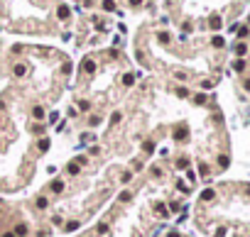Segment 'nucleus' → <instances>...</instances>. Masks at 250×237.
<instances>
[{
    "label": "nucleus",
    "mask_w": 250,
    "mask_h": 237,
    "mask_svg": "<svg viewBox=\"0 0 250 237\" xmlns=\"http://www.w3.org/2000/svg\"><path fill=\"white\" fill-rule=\"evenodd\" d=\"M177 139H186V127L184 125H179V127H177V135H174Z\"/></svg>",
    "instance_id": "f257e3e1"
},
{
    "label": "nucleus",
    "mask_w": 250,
    "mask_h": 237,
    "mask_svg": "<svg viewBox=\"0 0 250 237\" xmlns=\"http://www.w3.org/2000/svg\"><path fill=\"white\" fill-rule=\"evenodd\" d=\"M157 215H159V217H167V215H169V213H167V205H164V203H157Z\"/></svg>",
    "instance_id": "f03ea898"
},
{
    "label": "nucleus",
    "mask_w": 250,
    "mask_h": 237,
    "mask_svg": "<svg viewBox=\"0 0 250 237\" xmlns=\"http://www.w3.org/2000/svg\"><path fill=\"white\" fill-rule=\"evenodd\" d=\"M93 68H96V64H93L91 59H86V61H83V71H86V74H91Z\"/></svg>",
    "instance_id": "7ed1b4c3"
},
{
    "label": "nucleus",
    "mask_w": 250,
    "mask_h": 237,
    "mask_svg": "<svg viewBox=\"0 0 250 237\" xmlns=\"http://www.w3.org/2000/svg\"><path fill=\"white\" fill-rule=\"evenodd\" d=\"M79 169H81V164H76V161L69 164V174H79Z\"/></svg>",
    "instance_id": "20e7f679"
},
{
    "label": "nucleus",
    "mask_w": 250,
    "mask_h": 237,
    "mask_svg": "<svg viewBox=\"0 0 250 237\" xmlns=\"http://www.w3.org/2000/svg\"><path fill=\"white\" fill-rule=\"evenodd\" d=\"M123 83H125V86H133V83H135V76H133V74H125Z\"/></svg>",
    "instance_id": "39448f33"
},
{
    "label": "nucleus",
    "mask_w": 250,
    "mask_h": 237,
    "mask_svg": "<svg viewBox=\"0 0 250 237\" xmlns=\"http://www.w3.org/2000/svg\"><path fill=\"white\" fill-rule=\"evenodd\" d=\"M59 17H61V20H66V17H69V8L61 5V8H59Z\"/></svg>",
    "instance_id": "423d86ee"
},
{
    "label": "nucleus",
    "mask_w": 250,
    "mask_h": 237,
    "mask_svg": "<svg viewBox=\"0 0 250 237\" xmlns=\"http://www.w3.org/2000/svg\"><path fill=\"white\" fill-rule=\"evenodd\" d=\"M103 8L105 10H115V3H113V0H103Z\"/></svg>",
    "instance_id": "0eeeda50"
},
{
    "label": "nucleus",
    "mask_w": 250,
    "mask_h": 237,
    "mask_svg": "<svg viewBox=\"0 0 250 237\" xmlns=\"http://www.w3.org/2000/svg\"><path fill=\"white\" fill-rule=\"evenodd\" d=\"M211 27H213V29L221 27V20H218V17H211Z\"/></svg>",
    "instance_id": "6e6552de"
},
{
    "label": "nucleus",
    "mask_w": 250,
    "mask_h": 237,
    "mask_svg": "<svg viewBox=\"0 0 250 237\" xmlns=\"http://www.w3.org/2000/svg\"><path fill=\"white\" fill-rule=\"evenodd\" d=\"M34 117H37V120L44 117V110H42V108H34Z\"/></svg>",
    "instance_id": "1a4fd4ad"
},
{
    "label": "nucleus",
    "mask_w": 250,
    "mask_h": 237,
    "mask_svg": "<svg viewBox=\"0 0 250 237\" xmlns=\"http://www.w3.org/2000/svg\"><path fill=\"white\" fill-rule=\"evenodd\" d=\"M39 149H42V152L49 149V139H42V142H39Z\"/></svg>",
    "instance_id": "9d476101"
},
{
    "label": "nucleus",
    "mask_w": 250,
    "mask_h": 237,
    "mask_svg": "<svg viewBox=\"0 0 250 237\" xmlns=\"http://www.w3.org/2000/svg\"><path fill=\"white\" fill-rule=\"evenodd\" d=\"M211 198H213V191L206 188V191H204V200H211Z\"/></svg>",
    "instance_id": "9b49d317"
},
{
    "label": "nucleus",
    "mask_w": 250,
    "mask_h": 237,
    "mask_svg": "<svg viewBox=\"0 0 250 237\" xmlns=\"http://www.w3.org/2000/svg\"><path fill=\"white\" fill-rule=\"evenodd\" d=\"M52 188H54V191H61V188H64V184H61V181H54V184H52Z\"/></svg>",
    "instance_id": "f8f14e48"
},
{
    "label": "nucleus",
    "mask_w": 250,
    "mask_h": 237,
    "mask_svg": "<svg viewBox=\"0 0 250 237\" xmlns=\"http://www.w3.org/2000/svg\"><path fill=\"white\" fill-rule=\"evenodd\" d=\"M17 235H27V225H20V227H17Z\"/></svg>",
    "instance_id": "ddd939ff"
},
{
    "label": "nucleus",
    "mask_w": 250,
    "mask_h": 237,
    "mask_svg": "<svg viewBox=\"0 0 250 237\" xmlns=\"http://www.w3.org/2000/svg\"><path fill=\"white\" fill-rule=\"evenodd\" d=\"M167 237H179V232H174V230H172V232H169Z\"/></svg>",
    "instance_id": "4468645a"
},
{
    "label": "nucleus",
    "mask_w": 250,
    "mask_h": 237,
    "mask_svg": "<svg viewBox=\"0 0 250 237\" xmlns=\"http://www.w3.org/2000/svg\"><path fill=\"white\" fill-rule=\"evenodd\" d=\"M142 3V0H130V5H140Z\"/></svg>",
    "instance_id": "2eb2a0df"
},
{
    "label": "nucleus",
    "mask_w": 250,
    "mask_h": 237,
    "mask_svg": "<svg viewBox=\"0 0 250 237\" xmlns=\"http://www.w3.org/2000/svg\"><path fill=\"white\" fill-rule=\"evenodd\" d=\"M3 237H15V235H12V232H8V235H3Z\"/></svg>",
    "instance_id": "dca6fc26"
},
{
    "label": "nucleus",
    "mask_w": 250,
    "mask_h": 237,
    "mask_svg": "<svg viewBox=\"0 0 250 237\" xmlns=\"http://www.w3.org/2000/svg\"><path fill=\"white\" fill-rule=\"evenodd\" d=\"M245 88H248V90H250V81H245Z\"/></svg>",
    "instance_id": "f3484780"
}]
</instances>
